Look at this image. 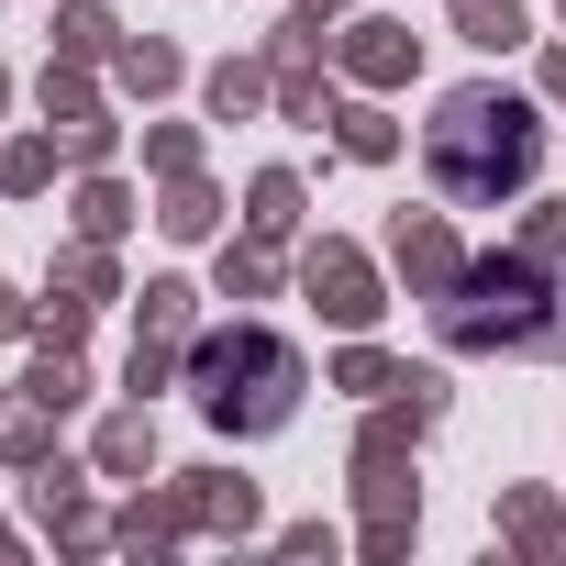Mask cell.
<instances>
[{"label":"cell","instance_id":"1","mask_svg":"<svg viewBox=\"0 0 566 566\" xmlns=\"http://www.w3.org/2000/svg\"><path fill=\"white\" fill-rule=\"evenodd\" d=\"M422 167H433L444 200L489 211V200H511V189L544 167V123H533V101H511V90H444V112H433V134H422Z\"/></svg>","mask_w":566,"mask_h":566},{"label":"cell","instance_id":"2","mask_svg":"<svg viewBox=\"0 0 566 566\" xmlns=\"http://www.w3.org/2000/svg\"><path fill=\"white\" fill-rule=\"evenodd\" d=\"M189 378H200V411L222 433H277L301 411V356L277 345L266 323H233V334H200L189 345Z\"/></svg>","mask_w":566,"mask_h":566},{"label":"cell","instance_id":"3","mask_svg":"<svg viewBox=\"0 0 566 566\" xmlns=\"http://www.w3.org/2000/svg\"><path fill=\"white\" fill-rule=\"evenodd\" d=\"M433 323H444V345H544V323H555V290H544V255H478L455 290L433 301Z\"/></svg>","mask_w":566,"mask_h":566},{"label":"cell","instance_id":"4","mask_svg":"<svg viewBox=\"0 0 566 566\" xmlns=\"http://www.w3.org/2000/svg\"><path fill=\"white\" fill-rule=\"evenodd\" d=\"M301 290L323 301V323H345V334H367L378 323V277H367V255L356 244H312L301 255Z\"/></svg>","mask_w":566,"mask_h":566},{"label":"cell","instance_id":"5","mask_svg":"<svg viewBox=\"0 0 566 566\" xmlns=\"http://www.w3.org/2000/svg\"><path fill=\"white\" fill-rule=\"evenodd\" d=\"M389 255H400V277H411L422 301H444L455 277H467V255H455V233H444L433 211H400V233H389Z\"/></svg>","mask_w":566,"mask_h":566},{"label":"cell","instance_id":"6","mask_svg":"<svg viewBox=\"0 0 566 566\" xmlns=\"http://www.w3.org/2000/svg\"><path fill=\"white\" fill-rule=\"evenodd\" d=\"M345 67H356V78H378V90H389V78H411V23H356V34H345Z\"/></svg>","mask_w":566,"mask_h":566},{"label":"cell","instance_id":"7","mask_svg":"<svg viewBox=\"0 0 566 566\" xmlns=\"http://www.w3.org/2000/svg\"><path fill=\"white\" fill-rule=\"evenodd\" d=\"M244 222H255L266 244H290V233H301V178H290V167H266V178L244 189Z\"/></svg>","mask_w":566,"mask_h":566},{"label":"cell","instance_id":"8","mask_svg":"<svg viewBox=\"0 0 566 566\" xmlns=\"http://www.w3.org/2000/svg\"><path fill=\"white\" fill-rule=\"evenodd\" d=\"M45 433H56V400H34V389H12V400H0V455L45 467Z\"/></svg>","mask_w":566,"mask_h":566},{"label":"cell","instance_id":"9","mask_svg":"<svg viewBox=\"0 0 566 566\" xmlns=\"http://www.w3.org/2000/svg\"><path fill=\"white\" fill-rule=\"evenodd\" d=\"M455 34H467V45H489V56H511L533 23H522V0H455Z\"/></svg>","mask_w":566,"mask_h":566},{"label":"cell","instance_id":"10","mask_svg":"<svg viewBox=\"0 0 566 566\" xmlns=\"http://www.w3.org/2000/svg\"><path fill=\"white\" fill-rule=\"evenodd\" d=\"M134 345L189 356V290H178V277H156V290H145V334H134Z\"/></svg>","mask_w":566,"mask_h":566},{"label":"cell","instance_id":"11","mask_svg":"<svg viewBox=\"0 0 566 566\" xmlns=\"http://www.w3.org/2000/svg\"><path fill=\"white\" fill-rule=\"evenodd\" d=\"M145 467H156V422H145V411L101 422V478H145Z\"/></svg>","mask_w":566,"mask_h":566},{"label":"cell","instance_id":"12","mask_svg":"<svg viewBox=\"0 0 566 566\" xmlns=\"http://www.w3.org/2000/svg\"><path fill=\"white\" fill-rule=\"evenodd\" d=\"M178 500H189V522H211V533H244V522H255V489H244V478H200V489H178Z\"/></svg>","mask_w":566,"mask_h":566},{"label":"cell","instance_id":"13","mask_svg":"<svg viewBox=\"0 0 566 566\" xmlns=\"http://www.w3.org/2000/svg\"><path fill=\"white\" fill-rule=\"evenodd\" d=\"M255 101H266V67H244V56H222V67H211V112H222V123H244Z\"/></svg>","mask_w":566,"mask_h":566},{"label":"cell","instance_id":"14","mask_svg":"<svg viewBox=\"0 0 566 566\" xmlns=\"http://www.w3.org/2000/svg\"><path fill=\"white\" fill-rule=\"evenodd\" d=\"M156 222H167V233H178V244H200V233H211V222H222V200H211V189H200V178H178V189H167V211H156Z\"/></svg>","mask_w":566,"mask_h":566},{"label":"cell","instance_id":"15","mask_svg":"<svg viewBox=\"0 0 566 566\" xmlns=\"http://www.w3.org/2000/svg\"><path fill=\"white\" fill-rule=\"evenodd\" d=\"M123 222H134V200H123L112 178H90V189H78V233H90V244H112Z\"/></svg>","mask_w":566,"mask_h":566},{"label":"cell","instance_id":"16","mask_svg":"<svg viewBox=\"0 0 566 566\" xmlns=\"http://www.w3.org/2000/svg\"><path fill=\"white\" fill-rule=\"evenodd\" d=\"M123 90H178V45H123Z\"/></svg>","mask_w":566,"mask_h":566},{"label":"cell","instance_id":"17","mask_svg":"<svg viewBox=\"0 0 566 566\" xmlns=\"http://www.w3.org/2000/svg\"><path fill=\"white\" fill-rule=\"evenodd\" d=\"M334 123H345V156H367V167L400 156V123H389V112H334Z\"/></svg>","mask_w":566,"mask_h":566},{"label":"cell","instance_id":"18","mask_svg":"<svg viewBox=\"0 0 566 566\" xmlns=\"http://www.w3.org/2000/svg\"><path fill=\"white\" fill-rule=\"evenodd\" d=\"M334 378H345V389H356V400H389V389H400V367H389V356H378V345H356V356H345V367H334Z\"/></svg>","mask_w":566,"mask_h":566},{"label":"cell","instance_id":"19","mask_svg":"<svg viewBox=\"0 0 566 566\" xmlns=\"http://www.w3.org/2000/svg\"><path fill=\"white\" fill-rule=\"evenodd\" d=\"M56 290H67V301H112V266H101V244H78V255L56 266Z\"/></svg>","mask_w":566,"mask_h":566},{"label":"cell","instance_id":"20","mask_svg":"<svg viewBox=\"0 0 566 566\" xmlns=\"http://www.w3.org/2000/svg\"><path fill=\"white\" fill-rule=\"evenodd\" d=\"M56 45H67V56H112V12H90V0H78V12L56 23Z\"/></svg>","mask_w":566,"mask_h":566},{"label":"cell","instance_id":"21","mask_svg":"<svg viewBox=\"0 0 566 566\" xmlns=\"http://www.w3.org/2000/svg\"><path fill=\"white\" fill-rule=\"evenodd\" d=\"M500 522H511V533H522V544H544V555H555V544H566V522H555V511H544V500H500Z\"/></svg>","mask_w":566,"mask_h":566},{"label":"cell","instance_id":"22","mask_svg":"<svg viewBox=\"0 0 566 566\" xmlns=\"http://www.w3.org/2000/svg\"><path fill=\"white\" fill-rule=\"evenodd\" d=\"M222 290H233V301H266V290H277V266L244 244V255H222Z\"/></svg>","mask_w":566,"mask_h":566},{"label":"cell","instance_id":"23","mask_svg":"<svg viewBox=\"0 0 566 566\" xmlns=\"http://www.w3.org/2000/svg\"><path fill=\"white\" fill-rule=\"evenodd\" d=\"M56 178V145H12V156H0V189H45Z\"/></svg>","mask_w":566,"mask_h":566},{"label":"cell","instance_id":"24","mask_svg":"<svg viewBox=\"0 0 566 566\" xmlns=\"http://www.w3.org/2000/svg\"><path fill=\"white\" fill-rule=\"evenodd\" d=\"M45 112H56V123H101V101H90V78H56V67H45Z\"/></svg>","mask_w":566,"mask_h":566},{"label":"cell","instance_id":"25","mask_svg":"<svg viewBox=\"0 0 566 566\" xmlns=\"http://www.w3.org/2000/svg\"><path fill=\"white\" fill-rule=\"evenodd\" d=\"M189 156H200V145H189L178 123H167V134H145V167H167V178H189Z\"/></svg>","mask_w":566,"mask_h":566},{"label":"cell","instance_id":"26","mask_svg":"<svg viewBox=\"0 0 566 566\" xmlns=\"http://www.w3.org/2000/svg\"><path fill=\"white\" fill-rule=\"evenodd\" d=\"M522 255H544V266H555V255H566V211H533V233H522Z\"/></svg>","mask_w":566,"mask_h":566},{"label":"cell","instance_id":"27","mask_svg":"<svg viewBox=\"0 0 566 566\" xmlns=\"http://www.w3.org/2000/svg\"><path fill=\"white\" fill-rule=\"evenodd\" d=\"M23 323H34V312H23V301H12V290H0V334H23Z\"/></svg>","mask_w":566,"mask_h":566},{"label":"cell","instance_id":"28","mask_svg":"<svg viewBox=\"0 0 566 566\" xmlns=\"http://www.w3.org/2000/svg\"><path fill=\"white\" fill-rule=\"evenodd\" d=\"M0 101H12V78H0Z\"/></svg>","mask_w":566,"mask_h":566}]
</instances>
